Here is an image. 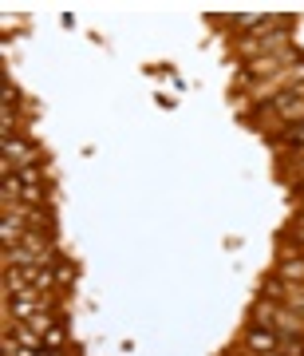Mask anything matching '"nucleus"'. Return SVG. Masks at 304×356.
I'll return each mask as SVG.
<instances>
[{"label": "nucleus", "mask_w": 304, "mask_h": 356, "mask_svg": "<svg viewBox=\"0 0 304 356\" xmlns=\"http://www.w3.org/2000/svg\"><path fill=\"white\" fill-rule=\"evenodd\" d=\"M280 273H285V277H304V261H285Z\"/></svg>", "instance_id": "obj_5"}, {"label": "nucleus", "mask_w": 304, "mask_h": 356, "mask_svg": "<svg viewBox=\"0 0 304 356\" xmlns=\"http://www.w3.org/2000/svg\"><path fill=\"white\" fill-rule=\"evenodd\" d=\"M289 139H292V143H301V147H304V123H301V127H292Z\"/></svg>", "instance_id": "obj_6"}, {"label": "nucleus", "mask_w": 304, "mask_h": 356, "mask_svg": "<svg viewBox=\"0 0 304 356\" xmlns=\"http://www.w3.org/2000/svg\"><path fill=\"white\" fill-rule=\"evenodd\" d=\"M253 356H257V353H253ZM261 356H285V353H261Z\"/></svg>", "instance_id": "obj_7"}, {"label": "nucleus", "mask_w": 304, "mask_h": 356, "mask_svg": "<svg viewBox=\"0 0 304 356\" xmlns=\"http://www.w3.org/2000/svg\"><path fill=\"white\" fill-rule=\"evenodd\" d=\"M4 159H8V163H12V159L20 163V159H28V147L20 139H12V135H8V139H4ZM20 166H24V163H20Z\"/></svg>", "instance_id": "obj_3"}, {"label": "nucleus", "mask_w": 304, "mask_h": 356, "mask_svg": "<svg viewBox=\"0 0 304 356\" xmlns=\"http://www.w3.org/2000/svg\"><path fill=\"white\" fill-rule=\"evenodd\" d=\"M20 238V222L16 218H4V242H16Z\"/></svg>", "instance_id": "obj_4"}, {"label": "nucleus", "mask_w": 304, "mask_h": 356, "mask_svg": "<svg viewBox=\"0 0 304 356\" xmlns=\"http://www.w3.org/2000/svg\"><path fill=\"white\" fill-rule=\"evenodd\" d=\"M245 344H249V353H280V332L265 329V325H249L245 329Z\"/></svg>", "instance_id": "obj_2"}, {"label": "nucleus", "mask_w": 304, "mask_h": 356, "mask_svg": "<svg viewBox=\"0 0 304 356\" xmlns=\"http://www.w3.org/2000/svg\"><path fill=\"white\" fill-rule=\"evenodd\" d=\"M257 317L273 321L280 337H296V341H304V321L301 317H289V313H280L277 305H257Z\"/></svg>", "instance_id": "obj_1"}]
</instances>
